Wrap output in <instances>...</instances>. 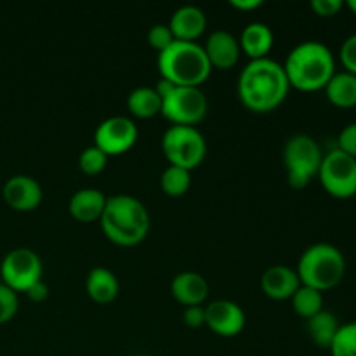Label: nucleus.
<instances>
[{
    "label": "nucleus",
    "instance_id": "f704fd0d",
    "mask_svg": "<svg viewBox=\"0 0 356 356\" xmlns=\"http://www.w3.org/2000/svg\"><path fill=\"white\" fill-rule=\"evenodd\" d=\"M229 3H232L235 9L252 10V9H257L259 6H263V0H229Z\"/></svg>",
    "mask_w": 356,
    "mask_h": 356
},
{
    "label": "nucleus",
    "instance_id": "7ed1b4c3",
    "mask_svg": "<svg viewBox=\"0 0 356 356\" xmlns=\"http://www.w3.org/2000/svg\"><path fill=\"white\" fill-rule=\"evenodd\" d=\"M284 70L291 87L313 92L325 89L332 79L336 73V58L323 42L305 40L289 52Z\"/></svg>",
    "mask_w": 356,
    "mask_h": 356
},
{
    "label": "nucleus",
    "instance_id": "9b49d317",
    "mask_svg": "<svg viewBox=\"0 0 356 356\" xmlns=\"http://www.w3.org/2000/svg\"><path fill=\"white\" fill-rule=\"evenodd\" d=\"M138 125L132 118L113 115L101 122L94 132V145L103 149L108 156L122 155L138 141Z\"/></svg>",
    "mask_w": 356,
    "mask_h": 356
},
{
    "label": "nucleus",
    "instance_id": "2f4dec72",
    "mask_svg": "<svg viewBox=\"0 0 356 356\" xmlns=\"http://www.w3.org/2000/svg\"><path fill=\"white\" fill-rule=\"evenodd\" d=\"M344 7L343 0H312V9L320 17H332Z\"/></svg>",
    "mask_w": 356,
    "mask_h": 356
},
{
    "label": "nucleus",
    "instance_id": "0eeeda50",
    "mask_svg": "<svg viewBox=\"0 0 356 356\" xmlns=\"http://www.w3.org/2000/svg\"><path fill=\"white\" fill-rule=\"evenodd\" d=\"M162 149L170 165L195 169L207 155V141L195 125H170L162 136Z\"/></svg>",
    "mask_w": 356,
    "mask_h": 356
},
{
    "label": "nucleus",
    "instance_id": "f257e3e1",
    "mask_svg": "<svg viewBox=\"0 0 356 356\" xmlns=\"http://www.w3.org/2000/svg\"><path fill=\"white\" fill-rule=\"evenodd\" d=\"M291 83L284 65L271 58L250 59L238 76V97L249 110L266 113L280 106Z\"/></svg>",
    "mask_w": 356,
    "mask_h": 356
},
{
    "label": "nucleus",
    "instance_id": "1a4fd4ad",
    "mask_svg": "<svg viewBox=\"0 0 356 356\" xmlns=\"http://www.w3.org/2000/svg\"><path fill=\"white\" fill-rule=\"evenodd\" d=\"M209 101L200 87L176 86L162 99L160 113L172 125H195L207 115Z\"/></svg>",
    "mask_w": 356,
    "mask_h": 356
},
{
    "label": "nucleus",
    "instance_id": "4468645a",
    "mask_svg": "<svg viewBox=\"0 0 356 356\" xmlns=\"http://www.w3.org/2000/svg\"><path fill=\"white\" fill-rule=\"evenodd\" d=\"M204 49L212 68L216 66L219 70H228L235 66L240 58V52H242L238 38L228 30L212 31L207 37Z\"/></svg>",
    "mask_w": 356,
    "mask_h": 356
},
{
    "label": "nucleus",
    "instance_id": "a211bd4d",
    "mask_svg": "<svg viewBox=\"0 0 356 356\" xmlns=\"http://www.w3.org/2000/svg\"><path fill=\"white\" fill-rule=\"evenodd\" d=\"M106 195L96 188H82L75 191L68 202L70 214L80 222H92L101 219L106 205Z\"/></svg>",
    "mask_w": 356,
    "mask_h": 356
},
{
    "label": "nucleus",
    "instance_id": "aec40b11",
    "mask_svg": "<svg viewBox=\"0 0 356 356\" xmlns=\"http://www.w3.org/2000/svg\"><path fill=\"white\" fill-rule=\"evenodd\" d=\"M86 291L94 302L108 305L118 296L120 284H118V278L113 271L108 270V268L97 266L92 268L87 275Z\"/></svg>",
    "mask_w": 356,
    "mask_h": 356
},
{
    "label": "nucleus",
    "instance_id": "4be33fe9",
    "mask_svg": "<svg viewBox=\"0 0 356 356\" xmlns=\"http://www.w3.org/2000/svg\"><path fill=\"white\" fill-rule=\"evenodd\" d=\"M339 327L337 316L334 313L327 312V309H322L315 316L306 320V330H308L309 337L322 350H330Z\"/></svg>",
    "mask_w": 356,
    "mask_h": 356
},
{
    "label": "nucleus",
    "instance_id": "a878e982",
    "mask_svg": "<svg viewBox=\"0 0 356 356\" xmlns=\"http://www.w3.org/2000/svg\"><path fill=\"white\" fill-rule=\"evenodd\" d=\"M332 356H356V322L339 327L330 346Z\"/></svg>",
    "mask_w": 356,
    "mask_h": 356
},
{
    "label": "nucleus",
    "instance_id": "e433bc0d",
    "mask_svg": "<svg viewBox=\"0 0 356 356\" xmlns=\"http://www.w3.org/2000/svg\"><path fill=\"white\" fill-rule=\"evenodd\" d=\"M346 6L350 7V10H351V13H353L355 16H356V0H348V2H346Z\"/></svg>",
    "mask_w": 356,
    "mask_h": 356
},
{
    "label": "nucleus",
    "instance_id": "f3484780",
    "mask_svg": "<svg viewBox=\"0 0 356 356\" xmlns=\"http://www.w3.org/2000/svg\"><path fill=\"white\" fill-rule=\"evenodd\" d=\"M170 292L181 305L198 306L207 299L209 284L197 271H181L170 282Z\"/></svg>",
    "mask_w": 356,
    "mask_h": 356
},
{
    "label": "nucleus",
    "instance_id": "7c9ffc66",
    "mask_svg": "<svg viewBox=\"0 0 356 356\" xmlns=\"http://www.w3.org/2000/svg\"><path fill=\"white\" fill-rule=\"evenodd\" d=\"M337 149L356 159V122L348 124L337 138Z\"/></svg>",
    "mask_w": 356,
    "mask_h": 356
},
{
    "label": "nucleus",
    "instance_id": "c756f323",
    "mask_svg": "<svg viewBox=\"0 0 356 356\" xmlns=\"http://www.w3.org/2000/svg\"><path fill=\"white\" fill-rule=\"evenodd\" d=\"M339 59L344 66V72H350L356 75V33L350 35L343 42L339 51Z\"/></svg>",
    "mask_w": 356,
    "mask_h": 356
},
{
    "label": "nucleus",
    "instance_id": "c85d7f7f",
    "mask_svg": "<svg viewBox=\"0 0 356 356\" xmlns=\"http://www.w3.org/2000/svg\"><path fill=\"white\" fill-rule=\"evenodd\" d=\"M174 40H176V38H174L172 31H170L169 24L167 23H156L149 28L148 44L152 45L153 49H156L159 52L165 51V49L169 47Z\"/></svg>",
    "mask_w": 356,
    "mask_h": 356
},
{
    "label": "nucleus",
    "instance_id": "cd10ccee",
    "mask_svg": "<svg viewBox=\"0 0 356 356\" xmlns=\"http://www.w3.org/2000/svg\"><path fill=\"white\" fill-rule=\"evenodd\" d=\"M19 309V298L17 292L7 287L6 284H0V325L10 322L16 316Z\"/></svg>",
    "mask_w": 356,
    "mask_h": 356
},
{
    "label": "nucleus",
    "instance_id": "c9c22d12",
    "mask_svg": "<svg viewBox=\"0 0 356 356\" xmlns=\"http://www.w3.org/2000/svg\"><path fill=\"white\" fill-rule=\"evenodd\" d=\"M174 87H176V86H174L172 82H169V80H165V79H162V76H160V80L156 82V86H155V90L159 92V96L163 99V97H165L167 94H169L170 90L174 89Z\"/></svg>",
    "mask_w": 356,
    "mask_h": 356
},
{
    "label": "nucleus",
    "instance_id": "9d476101",
    "mask_svg": "<svg viewBox=\"0 0 356 356\" xmlns=\"http://www.w3.org/2000/svg\"><path fill=\"white\" fill-rule=\"evenodd\" d=\"M44 266L35 250L28 247H17L7 252L0 264V275L7 287L14 292H26L35 282L42 280Z\"/></svg>",
    "mask_w": 356,
    "mask_h": 356
},
{
    "label": "nucleus",
    "instance_id": "b1692460",
    "mask_svg": "<svg viewBox=\"0 0 356 356\" xmlns=\"http://www.w3.org/2000/svg\"><path fill=\"white\" fill-rule=\"evenodd\" d=\"M292 308L302 318H312L316 313H320L323 309V294L316 289L306 287V285H301V287L296 291V294L292 296Z\"/></svg>",
    "mask_w": 356,
    "mask_h": 356
},
{
    "label": "nucleus",
    "instance_id": "bb28decb",
    "mask_svg": "<svg viewBox=\"0 0 356 356\" xmlns=\"http://www.w3.org/2000/svg\"><path fill=\"white\" fill-rule=\"evenodd\" d=\"M108 163V155L103 152V149L97 148L96 145L87 146L82 153H80L79 159V167L83 170L86 174H99L101 170H104Z\"/></svg>",
    "mask_w": 356,
    "mask_h": 356
},
{
    "label": "nucleus",
    "instance_id": "6ab92c4d",
    "mask_svg": "<svg viewBox=\"0 0 356 356\" xmlns=\"http://www.w3.org/2000/svg\"><path fill=\"white\" fill-rule=\"evenodd\" d=\"M273 30L266 23H261V21H252V23L247 24L238 38L240 49L250 59L266 58V54L273 47Z\"/></svg>",
    "mask_w": 356,
    "mask_h": 356
},
{
    "label": "nucleus",
    "instance_id": "473e14b6",
    "mask_svg": "<svg viewBox=\"0 0 356 356\" xmlns=\"http://www.w3.org/2000/svg\"><path fill=\"white\" fill-rule=\"evenodd\" d=\"M183 320L188 327L205 325V308L202 305L186 306V309L183 313Z\"/></svg>",
    "mask_w": 356,
    "mask_h": 356
},
{
    "label": "nucleus",
    "instance_id": "2eb2a0df",
    "mask_svg": "<svg viewBox=\"0 0 356 356\" xmlns=\"http://www.w3.org/2000/svg\"><path fill=\"white\" fill-rule=\"evenodd\" d=\"M167 24H169L176 40L197 42V38L207 28V16L198 6L186 3V6H181L174 10Z\"/></svg>",
    "mask_w": 356,
    "mask_h": 356
},
{
    "label": "nucleus",
    "instance_id": "412c9836",
    "mask_svg": "<svg viewBox=\"0 0 356 356\" xmlns=\"http://www.w3.org/2000/svg\"><path fill=\"white\" fill-rule=\"evenodd\" d=\"M327 99L337 108L356 106V75L350 72H336L325 86Z\"/></svg>",
    "mask_w": 356,
    "mask_h": 356
},
{
    "label": "nucleus",
    "instance_id": "f03ea898",
    "mask_svg": "<svg viewBox=\"0 0 356 356\" xmlns=\"http://www.w3.org/2000/svg\"><path fill=\"white\" fill-rule=\"evenodd\" d=\"M99 221L106 238L122 247L138 245L149 232L148 209L127 193L108 197Z\"/></svg>",
    "mask_w": 356,
    "mask_h": 356
},
{
    "label": "nucleus",
    "instance_id": "5701e85b",
    "mask_svg": "<svg viewBox=\"0 0 356 356\" xmlns=\"http://www.w3.org/2000/svg\"><path fill=\"white\" fill-rule=\"evenodd\" d=\"M127 108L138 118L155 117L162 110V97L159 96L155 87H136L127 97Z\"/></svg>",
    "mask_w": 356,
    "mask_h": 356
},
{
    "label": "nucleus",
    "instance_id": "393cba45",
    "mask_svg": "<svg viewBox=\"0 0 356 356\" xmlns=\"http://www.w3.org/2000/svg\"><path fill=\"white\" fill-rule=\"evenodd\" d=\"M160 186H162L163 193L169 195V197H181L191 186V170L183 169V167L169 165L162 172Z\"/></svg>",
    "mask_w": 356,
    "mask_h": 356
},
{
    "label": "nucleus",
    "instance_id": "6e6552de",
    "mask_svg": "<svg viewBox=\"0 0 356 356\" xmlns=\"http://www.w3.org/2000/svg\"><path fill=\"white\" fill-rule=\"evenodd\" d=\"M323 190L334 198H353L356 195V159L341 149H330L323 155L318 170Z\"/></svg>",
    "mask_w": 356,
    "mask_h": 356
},
{
    "label": "nucleus",
    "instance_id": "423d86ee",
    "mask_svg": "<svg viewBox=\"0 0 356 356\" xmlns=\"http://www.w3.org/2000/svg\"><path fill=\"white\" fill-rule=\"evenodd\" d=\"M323 152L316 139L308 134H294L284 146V165L292 188L308 186L309 181L318 176Z\"/></svg>",
    "mask_w": 356,
    "mask_h": 356
},
{
    "label": "nucleus",
    "instance_id": "72a5a7b5",
    "mask_svg": "<svg viewBox=\"0 0 356 356\" xmlns=\"http://www.w3.org/2000/svg\"><path fill=\"white\" fill-rule=\"evenodd\" d=\"M24 294H26L33 302H42L49 298V287H47V284H44L42 280H38V282H35V284L31 285V287L28 289Z\"/></svg>",
    "mask_w": 356,
    "mask_h": 356
},
{
    "label": "nucleus",
    "instance_id": "39448f33",
    "mask_svg": "<svg viewBox=\"0 0 356 356\" xmlns=\"http://www.w3.org/2000/svg\"><path fill=\"white\" fill-rule=\"evenodd\" d=\"M296 271L301 285L320 292L330 291L343 282L346 275V259L332 243H313L301 254Z\"/></svg>",
    "mask_w": 356,
    "mask_h": 356
},
{
    "label": "nucleus",
    "instance_id": "ddd939ff",
    "mask_svg": "<svg viewBox=\"0 0 356 356\" xmlns=\"http://www.w3.org/2000/svg\"><path fill=\"white\" fill-rule=\"evenodd\" d=\"M2 197L6 204L14 211L30 212L42 204L44 191L35 177L17 174L6 181L2 188Z\"/></svg>",
    "mask_w": 356,
    "mask_h": 356
},
{
    "label": "nucleus",
    "instance_id": "f8f14e48",
    "mask_svg": "<svg viewBox=\"0 0 356 356\" xmlns=\"http://www.w3.org/2000/svg\"><path fill=\"white\" fill-rule=\"evenodd\" d=\"M205 325L221 337H235L245 327V313L235 301L218 299L205 306Z\"/></svg>",
    "mask_w": 356,
    "mask_h": 356
},
{
    "label": "nucleus",
    "instance_id": "20e7f679",
    "mask_svg": "<svg viewBox=\"0 0 356 356\" xmlns=\"http://www.w3.org/2000/svg\"><path fill=\"white\" fill-rule=\"evenodd\" d=\"M156 65L160 76L174 86L200 87L212 72L204 45L188 40H174L165 51L159 52Z\"/></svg>",
    "mask_w": 356,
    "mask_h": 356
},
{
    "label": "nucleus",
    "instance_id": "dca6fc26",
    "mask_svg": "<svg viewBox=\"0 0 356 356\" xmlns=\"http://www.w3.org/2000/svg\"><path fill=\"white\" fill-rule=\"evenodd\" d=\"M299 287H301V280L298 277V271L285 264L270 266L261 277L263 292L268 298L277 299V301L291 299Z\"/></svg>",
    "mask_w": 356,
    "mask_h": 356
}]
</instances>
